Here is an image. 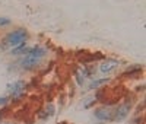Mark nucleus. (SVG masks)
Returning a JSON list of instances; mask_svg holds the SVG:
<instances>
[{
    "label": "nucleus",
    "instance_id": "nucleus-1",
    "mask_svg": "<svg viewBox=\"0 0 146 124\" xmlns=\"http://www.w3.org/2000/svg\"><path fill=\"white\" fill-rule=\"evenodd\" d=\"M47 56H48V48L45 45H41V44L32 45V47H29L28 53L19 58L18 66L22 70L32 72L35 69H38L44 63V60L47 58Z\"/></svg>",
    "mask_w": 146,
    "mask_h": 124
},
{
    "label": "nucleus",
    "instance_id": "nucleus-2",
    "mask_svg": "<svg viewBox=\"0 0 146 124\" xmlns=\"http://www.w3.org/2000/svg\"><path fill=\"white\" fill-rule=\"evenodd\" d=\"M29 41V32L27 28H22V27H18L15 28L13 31H9L5 38L0 42V50L5 51V50H12L18 45H22Z\"/></svg>",
    "mask_w": 146,
    "mask_h": 124
},
{
    "label": "nucleus",
    "instance_id": "nucleus-3",
    "mask_svg": "<svg viewBox=\"0 0 146 124\" xmlns=\"http://www.w3.org/2000/svg\"><path fill=\"white\" fill-rule=\"evenodd\" d=\"M27 88H28V85L23 79H19V80L13 82L12 85H9L7 86V96L10 99V102H19L25 96Z\"/></svg>",
    "mask_w": 146,
    "mask_h": 124
},
{
    "label": "nucleus",
    "instance_id": "nucleus-4",
    "mask_svg": "<svg viewBox=\"0 0 146 124\" xmlns=\"http://www.w3.org/2000/svg\"><path fill=\"white\" fill-rule=\"evenodd\" d=\"M131 113V102H123L118 104L113 109V121L114 123H121L124 121Z\"/></svg>",
    "mask_w": 146,
    "mask_h": 124
},
{
    "label": "nucleus",
    "instance_id": "nucleus-5",
    "mask_svg": "<svg viewBox=\"0 0 146 124\" xmlns=\"http://www.w3.org/2000/svg\"><path fill=\"white\" fill-rule=\"evenodd\" d=\"M120 64H121L120 60L113 58V57H107V58H102V61H101L100 66H98V70L102 74H110V73L115 72L120 67Z\"/></svg>",
    "mask_w": 146,
    "mask_h": 124
},
{
    "label": "nucleus",
    "instance_id": "nucleus-6",
    "mask_svg": "<svg viewBox=\"0 0 146 124\" xmlns=\"http://www.w3.org/2000/svg\"><path fill=\"white\" fill-rule=\"evenodd\" d=\"M94 117L100 123H111L113 121V109L107 105L96 107V108H94Z\"/></svg>",
    "mask_w": 146,
    "mask_h": 124
},
{
    "label": "nucleus",
    "instance_id": "nucleus-7",
    "mask_svg": "<svg viewBox=\"0 0 146 124\" xmlns=\"http://www.w3.org/2000/svg\"><path fill=\"white\" fill-rule=\"evenodd\" d=\"M110 78H101V79H94L89 85H88V91H96V89H100L101 86L110 83Z\"/></svg>",
    "mask_w": 146,
    "mask_h": 124
},
{
    "label": "nucleus",
    "instance_id": "nucleus-8",
    "mask_svg": "<svg viewBox=\"0 0 146 124\" xmlns=\"http://www.w3.org/2000/svg\"><path fill=\"white\" fill-rule=\"evenodd\" d=\"M28 50H29V45H28V42H25V44H22V45H18L15 48H12L10 50V56H13V57H22V56H25L28 53Z\"/></svg>",
    "mask_w": 146,
    "mask_h": 124
},
{
    "label": "nucleus",
    "instance_id": "nucleus-9",
    "mask_svg": "<svg viewBox=\"0 0 146 124\" xmlns=\"http://www.w3.org/2000/svg\"><path fill=\"white\" fill-rule=\"evenodd\" d=\"M142 70H143V66L142 64H131V66L126 67L123 76H127V74H129V76H137Z\"/></svg>",
    "mask_w": 146,
    "mask_h": 124
},
{
    "label": "nucleus",
    "instance_id": "nucleus-10",
    "mask_svg": "<svg viewBox=\"0 0 146 124\" xmlns=\"http://www.w3.org/2000/svg\"><path fill=\"white\" fill-rule=\"evenodd\" d=\"M44 111L47 113V115H48V117H53V115L56 114V105H54L53 102H47V105H45Z\"/></svg>",
    "mask_w": 146,
    "mask_h": 124
},
{
    "label": "nucleus",
    "instance_id": "nucleus-11",
    "mask_svg": "<svg viewBox=\"0 0 146 124\" xmlns=\"http://www.w3.org/2000/svg\"><path fill=\"white\" fill-rule=\"evenodd\" d=\"M12 25V19L6 16H0V28H7Z\"/></svg>",
    "mask_w": 146,
    "mask_h": 124
},
{
    "label": "nucleus",
    "instance_id": "nucleus-12",
    "mask_svg": "<svg viewBox=\"0 0 146 124\" xmlns=\"http://www.w3.org/2000/svg\"><path fill=\"white\" fill-rule=\"evenodd\" d=\"M36 115H38V118H40L41 121H47L48 118H50V117H48V115H47V113H45V111H44V109H40V111H38V113H36Z\"/></svg>",
    "mask_w": 146,
    "mask_h": 124
},
{
    "label": "nucleus",
    "instance_id": "nucleus-13",
    "mask_svg": "<svg viewBox=\"0 0 146 124\" xmlns=\"http://www.w3.org/2000/svg\"><path fill=\"white\" fill-rule=\"evenodd\" d=\"M9 102H10V99H9V96H7V95L0 96V107H5V105H7Z\"/></svg>",
    "mask_w": 146,
    "mask_h": 124
},
{
    "label": "nucleus",
    "instance_id": "nucleus-14",
    "mask_svg": "<svg viewBox=\"0 0 146 124\" xmlns=\"http://www.w3.org/2000/svg\"><path fill=\"white\" fill-rule=\"evenodd\" d=\"M3 124H16V123H13V121H5Z\"/></svg>",
    "mask_w": 146,
    "mask_h": 124
},
{
    "label": "nucleus",
    "instance_id": "nucleus-15",
    "mask_svg": "<svg viewBox=\"0 0 146 124\" xmlns=\"http://www.w3.org/2000/svg\"><path fill=\"white\" fill-rule=\"evenodd\" d=\"M63 124H66V123H63Z\"/></svg>",
    "mask_w": 146,
    "mask_h": 124
}]
</instances>
